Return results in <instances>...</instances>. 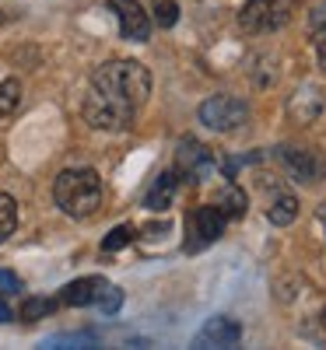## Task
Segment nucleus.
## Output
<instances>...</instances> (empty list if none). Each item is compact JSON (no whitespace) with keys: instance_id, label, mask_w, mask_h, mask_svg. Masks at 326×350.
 <instances>
[{"instance_id":"9","label":"nucleus","mask_w":326,"mask_h":350,"mask_svg":"<svg viewBox=\"0 0 326 350\" xmlns=\"http://www.w3.org/2000/svg\"><path fill=\"white\" fill-rule=\"evenodd\" d=\"M109 11L120 21V32L130 42H147L151 39V18L137 4V0H109Z\"/></svg>"},{"instance_id":"15","label":"nucleus","mask_w":326,"mask_h":350,"mask_svg":"<svg viewBox=\"0 0 326 350\" xmlns=\"http://www.w3.org/2000/svg\"><path fill=\"white\" fill-rule=\"evenodd\" d=\"M294 217H299V200H294L291 193H281L271 207H266V221L277 224V228H288Z\"/></svg>"},{"instance_id":"3","label":"nucleus","mask_w":326,"mask_h":350,"mask_svg":"<svg viewBox=\"0 0 326 350\" xmlns=\"http://www.w3.org/2000/svg\"><path fill=\"white\" fill-rule=\"evenodd\" d=\"M200 123L207 130H214V133H235V130H242L249 123V105L242 98H235V95H211L200 109Z\"/></svg>"},{"instance_id":"1","label":"nucleus","mask_w":326,"mask_h":350,"mask_svg":"<svg viewBox=\"0 0 326 350\" xmlns=\"http://www.w3.org/2000/svg\"><path fill=\"white\" fill-rule=\"evenodd\" d=\"M92 88L112 102L140 109L147 102V95H151V74L137 60H109L92 74Z\"/></svg>"},{"instance_id":"14","label":"nucleus","mask_w":326,"mask_h":350,"mask_svg":"<svg viewBox=\"0 0 326 350\" xmlns=\"http://www.w3.org/2000/svg\"><path fill=\"white\" fill-rule=\"evenodd\" d=\"M214 207H218V214H221L225 221H242V217H246V211H249V196L242 193V186L228 183V186L218 193Z\"/></svg>"},{"instance_id":"8","label":"nucleus","mask_w":326,"mask_h":350,"mask_svg":"<svg viewBox=\"0 0 326 350\" xmlns=\"http://www.w3.org/2000/svg\"><path fill=\"white\" fill-rule=\"evenodd\" d=\"M175 172L193 179V183H203L214 175V154L207 151L200 140L186 137V140H179V148H175Z\"/></svg>"},{"instance_id":"18","label":"nucleus","mask_w":326,"mask_h":350,"mask_svg":"<svg viewBox=\"0 0 326 350\" xmlns=\"http://www.w3.org/2000/svg\"><path fill=\"white\" fill-rule=\"evenodd\" d=\"M21 105V84L11 77V81H0V120L11 116L14 109Z\"/></svg>"},{"instance_id":"5","label":"nucleus","mask_w":326,"mask_h":350,"mask_svg":"<svg viewBox=\"0 0 326 350\" xmlns=\"http://www.w3.org/2000/svg\"><path fill=\"white\" fill-rule=\"evenodd\" d=\"M277 161L288 168L294 183L312 186V183L326 179V154L316 148H291V144H284V148H277Z\"/></svg>"},{"instance_id":"7","label":"nucleus","mask_w":326,"mask_h":350,"mask_svg":"<svg viewBox=\"0 0 326 350\" xmlns=\"http://www.w3.org/2000/svg\"><path fill=\"white\" fill-rule=\"evenodd\" d=\"M288 25V11L277 4V0H246L239 11V28L249 36L271 32V28H284Z\"/></svg>"},{"instance_id":"25","label":"nucleus","mask_w":326,"mask_h":350,"mask_svg":"<svg viewBox=\"0 0 326 350\" xmlns=\"http://www.w3.org/2000/svg\"><path fill=\"white\" fill-rule=\"evenodd\" d=\"M316 56H319V67L326 70V32L316 36Z\"/></svg>"},{"instance_id":"27","label":"nucleus","mask_w":326,"mask_h":350,"mask_svg":"<svg viewBox=\"0 0 326 350\" xmlns=\"http://www.w3.org/2000/svg\"><path fill=\"white\" fill-rule=\"evenodd\" d=\"M316 217H319V224H323V231H326V200L319 203V211H316Z\"/></svg>"},{"instance_id":"20","label":"nucleus","mask_w":326,"mask_h":350,"mask_svg":"<svg viewBox=\"0 0 326 350\" xmlns=\"http://www.w3.org/2000/svg\"><path fill=\"white\" fill-rule=\"evenodd\" d=\"M134 242V228L130 224H120V228H112L109 235L102 239V249L105 252H120V249H127Z\"/></svg>"},{"instance_id":"23","label":"nucleus","mask_w":326,"mask_h":350,"mask_svg":"<svg viewBox=\"0 0 326 350\" xmlns=\"http://www.w3.org/2000/svg\"><path fill=\"white\" fill-rule=\"evenodd\" d=\"M18 291H21V280L11 270H0V295H18Z\"/></svg>"},{"instance_id":"17","label":"nucleus","mask_w":326,"mask_h":350,"mask_svg":"<svg viewBox=\"0 0 326 350\" xmlns=\"http://www.w3.org/2000/svg\"><path fill=\"white\" fill-rule=\"evenodd\" d=\"M56 305H60L56 298H25L21 301V319H25V323H39V319L56 312Z\"/></svg>"},{"instance_id":"13","label":"nucleus","mask_w":326,"mask_h":350,"mask_svg":"<svg viewBox=\"0 0 326 350\" xmlns=\"http://www.w3.org/2000/svg\"><path fill=\"white\" fill-rule=\"evenodd\" d=\"M175 189H179V172H162L158 179L147 186L144 207H147V211H168L172 200H175Z\"/></svg>"},{"instance_id":"4","label":"nucleus","mask_w":326,"mask_h":350,"mask_svg":"<svg viewBox=\"0 0 326 350\" xmlns=\"http://www.w3.org/2000/svg\"><path fill=\"white\" fill-rule=\"evenodd\" d=\"M81 112H84L88 126L109 130V133L130 130V126H134V116H137V109H130V105H123V102L105 98L102 92H95V88H92V95L84 98V109H81Z\"/></svg>"},{"instance_id":"6","label":"nucleus","mask_w":326,"mask_h":350,"mask_svg":"<svg viewBox=\"0 0 326 350\" xmlns=\"http://www.w3.org/2000/svg\"><path fill=\"white\" fill-rule=\"evenodd\" d=\"M221 235H225V217L218 214L214 203H207V207H197V211L190 214L183 249H186V252H200V249H207V245H214Z\"/></svg>"},{"instance_id":"22","label":"nucleus","mask_w":326,"mask_h":350,"mask_svg":"<svg viewBox=\"0 0 326 350\" xmlns=\"http://www.w3.org/2000/svg\"><path fill=\"white\" fill-rule=\"evenodd\" d=\"M60 343H74V347H77V343H84V347H92V343H95V336H92V333H74V336L67 333V336H53V340H46L42 347H60Z\"/></svg>"},{"instance_id":"11","label":"nucleus","mask_w":326,"mask_h":350,"mask_svg":"<svg viewBox=\"0 0 326 350\" xmlns=\"http://www.w3.org/2000/svg\"><path fill=\"white\" fill-rule=\"evenodd\" d=\"M323 109H326V95L316 84H302L299 92L288 98V116L294 123H316Z\"/></svg>"},{"instance_id":"21","label":"nucleus","mask_w":326,"mask_h":350,"mask_svg":"<svg viewBox=\"0 0 326 350\" xmlns=\"http://www.w3.org/2000/svg\"><path fill=\"white\" fill-rule=\"evenodd\" d=\"M155 21L162 28H172L175 21H179V4H175V0H158L155 4Z\"/></svg>"},{"instance_id":"24","label":"nucleus","mask_w":326,"mask_h":350,"mask_svg":"<svg viewBox=\"0 0 326 350\" xmlns=\"http://www.w3.org/2000/svg\"><path fill=\"white\" fill-rule=\"evenodd\" d=\"M323 28H326V8H316L312 11V36H319Z\"/></svg>"},{"instance_id":"10","label":"nucleus","mask_w":326,"mask_h":350,"mask_svg":"<svg viewBox=\"0 0 326 350\" xmlns=\"http://www.w3.org/2000/svg\"><path fill=\"white\" fill-rule=\"evenodd\" d=\"M239 340H242V326L228 315H214V319H207L203 329L193 336V347H200V350H207V347H235Z\"/></svg>"},{"instance_id":"19","label":"nucleus","mask_w":326,"mask_h":350,"mask_svg":"<svg viewBox=\"0 0 326 350\" xmlns=\"http://www.w3.org/2000/svg\"><path fill=\"white\" fill-rule=\"evenodd\" d=\"M95 305H99V312H102V315H116V312L123 308V291H120V287H112V284H105V287L99 291Z\"/></svg>"},{"instance_id":"16","label":"nucleus","mask_w":326,"mask_h":350,"mask_svg":"<svg viewBox=\"0 0 326 350\" xmlns=\"http://www.w3.org/2000/svg\"><path fill=\"white\" fill-rule=\"evenodd\" d=\"M18 228V200L0 193V242H8Z\"/></svg>"},{"instance_id":"12","label":"nucleus","mask_w":326,"mask_h":350,"mask_svg":"<svg viewBox=\"0 0 326 350\" xmlns=\"http://www.w3.org/2000/svg\"><path fill=\"white\" fill-rule=\"evenodd\" d=\"M109 280L105 277H77V280H71L64 291H60V301L64 305H71V308H84V305H95V298H99V291L105 287Z\"/></svg>"},{"instance_id":"26","label":"nucleus","mask_w":326,"mask_h":350,"mask_svg":"<svg viewBox=\"0 0 326 350\" xmlns=\"http://www.w3.org/2000/svg\"><path fill=\"white\" fill-rule=\"evenodd\" d=\"M14 319V312H11V305H8V298L0 295V323H11Z\"/></svg>"},{"instance_id":"2","label":"nucleus","mask_w":326,"mask_h":350,"mask_svg":"<svg viewBox=\"0 0 326 350\" xmlns=\"http://www.w3.org/2000/svg\"><path fill=\"white\" fill-rule=\"evenodd\" d=\"M53 200L67 217H92L102 207V179L92 168H67L56 175Z\"/></svg>"}]
</instances>
